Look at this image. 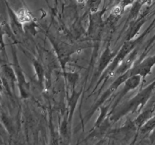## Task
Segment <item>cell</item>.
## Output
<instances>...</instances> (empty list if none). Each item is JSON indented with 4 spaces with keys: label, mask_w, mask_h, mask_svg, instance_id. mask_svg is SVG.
I'll list each match as a JSON object with an SVG mask.
<instances>
[{
    "label": "cell",
    "mask_w": 155,
    "mask_h": 145,
    "mask_svg": "<svg viewBox=\"0 0 155 145\" xmlns=\"http://www.w3.org/2000/svg\"><path fill=\"white\" fill-rule=\"evenodd\" d=\"M154 89L155 80L151 83V84H150L149 85L147 86L145 89L141 91V92H139L135 98H133L131 101H129L128 104H127L125 107H123L122 110H120L119 112H117L114 116H112V117L110 118V119H111V120H117L120 117L124 116V115H125L126 113H128V112L134 111V110H137L139 107H142V106L147 102V101L149 99L150 96H151V93H152Z\"/></svg>",
    "instance_id": "6da1fadb"
},
{
    "label": "cell",
    "mask_w": 155,
    "mask_h": 145,
    "mask_svg": "<svg viewBox=\"0 0 155 145\" xmlns=\"http://www.w3.org/2000/svg\"><path fill=\"white\" fill-rule=\"evenodd\" d=\"M155 128V116L150 118L140 128L141 133L142 134H146L151 131V130Z\"/></svg>",
    "instance_id": "8fae6325"
},
{
    "label": "cell",
    "mask_w": 155,
    "mask_h": 145,
    "mask_svg": "<svg viewBox=\"0 0 155 145\" xmlns=\"http://www.w3.org/2000/svg\"><path fill=\"white\" fill-rule=\"evenodd\" d=\"M136 2V0H121L120 2V7L123 9H124L126 7L130 5L134 4Z\"/></svg>",
    "instance_id": "5bb4252c"
},
{
    "label": "cell",
    "mask_w": 155,
    "mask_h": 145,
    "mask_svg": "<svg viewBox=\"0 0 155 145\" xmlns=\"http://www.w3.org/2000/svg\"><path fill=\"white\" fill-rule=\"evenodd\" d=\"M114 57V54L111 52L109 47H107L104 52L101 54V57L99 59V63H98V72L101 73L103 72L105 68H107L108 63L111 61L112 58Z\"/></svg>",
    "instance_id": "52a82bcc"
},
{
    "label": "cell",
    "mask_w": 155,
    "mask_h": 145,
    "mask_svg": "<svg viewBox=\"0 0 155 145\" xmlns=\"http://www.w3.org/2000/svg\"><path fill=\"white\" fill-rule=\"evenodd\" d=\"M136 57H137V51H131L130 54H128V57H126L122 63L118 66V67L115 69L114 75H121L125 72H128L129 69L132 66L133 62L136 60Z\"/></svg>",
    "instance_id": "8992f818"
},
{
    "label": "cell",
    "mask_w": 155,
    "mask_h": 145,
    "mask_svg": "<svg viewBox=\"0 0 155 145\" xmlns=\"http://www.w3.org/2000/svg\"><path fill=\"white\" fill-rule=\"evenodd\" d=\"M16 15L19 23L23 24H28V23L31 22L32 20H33V16H32L31 13L26 8L20 9L17 12Z\"/></svg>",
    "instance_id": "ba28073f"
},
{
    "label": "cell",
    "mask_w": 155,
    "mask_h": 145,
    "mask_svg": "<svg viewBox=\"0 0 155 145\" xmlns=\"http://www.w3.org/2000/svg\"><path fill=\"white\" fill-rule=\"evenodd\" d=\"M101 13L96 12L95 14L91 16L90 20V26H89V32L93 33L96 30L98 26L100 25V23L101 21Z\"/></svg>",
    "instance_id": "30bf717a"
},
{
    "label": "cell",
    "mask_w": 155,
    "mask_h": 145,
    "mask_svg": "<svg viewBox=\"0 0 155 145\" xmlns=\"http://www.w3.org/2000/svg\"><path fill=\"white\" fill-rule=\"evenodd\" d=\"M135 45H136V41L134 40L125 42L124 44V45L121 47L117 55L114 57V59L111 62L110 66H108L107 72L108 75H113V72H114L115 69L122 63V61L127 57V56L133 51V48L135 47Z\"/></svg>",
    "instance_id": "7a4b0ae2"
},
{
    "label": "cell",
    "mask_w": 155,
    "mask_h": 145,
    "mask_svg": "<svg viewBox=\"0 0 155 145\" xmlns=\"http://www.w3.org/2000/svg\"><path fill=\"white\" fill-rule=\"evenodd\" d=\"M142 76L139 74H133L130 75V76L127 78V79L125 81V84H124V88H123L122 91L120 92V94L118 96L117 100L115 102V104L114 105V108L119 104V101L128 93L130 91L133 90V89H136L138 86L140 85L141 82H142Z\"/></svg>",
    "instance_id": "3957f363"
},
{
    "label": "cell",
    "mask_w": 155,
    "mask_h": 145,
    "mask_svg": "<svg viewBox=\"0 0 155 145\" xmlns=\"http://www.w3.org/2000/svg\"><path fill=\"white\" fill-rule=\"evenodd\" d=\"M67 77H68V79L69 80L71 84L74 85L77 82V79H78L79 75H77V73H68L67 74Z\"/></svg>",
    "instance_id": "4fadbf2b"
},
{
    "label": "cell",
    "mask_w": 155,
    "mask_h": 145,
    "mask_svg": "<svg viewBox=\"0 0 155 145\" xmlns=\"http://www.w3.org/2000/svg\"><path fill=\"white\" fill-rule=\"evenodd\" d=\"M84 1L85 0H77V2L78 3H83V2H84Z\"/></svg>",
    "instance_id": "9a60e30c"
},
{
    "label": "cell",
    "mask_w": 155,
    "mask_h": 145,
    "mask_svg": "<svg viewBox=\"0 0 155 145\" xmlns=\"http://www.w3.org/2000/svg\"><path fill=\"white\" fill-rule=\"evenodd\" d=\"M155 65V54L153 56L144 59L138 66H135L130 72V75L133 74H139L143 77L151 73V69Z\"/></svg>",
    "instance_id": "277c9868"
},
{
    "label": "cell",
    "mask_w": 155,
    "mask_h": 145,
    "mask_svg": "<svg viewBox=\"0 0 155 145\" xmlns=\"http://www.w3.org/2000/svg\"><path fill=\"white\" fill-rule=\"evenodd\" d=\"M79 96H80V94H76L75 92H74V93H73V95H72V97H71V102H70V106H71V113H70L69 122H71V116H73V113H74V108H75V107H76V104H77V100H78Z\"/></svg>",
    "instance_id": "7c38bea8"
},
{
    "label": "cell",
    "mask_w": 155,
    "mask_h": 145,
    "mask_svg": "<svg viewBox=\"0 0 155 145\" xmlns=\"http://www.w3.org/2000/svg\"><path fill=\"white\" fill-rule=\"evenodd\" d=\"M130 76V72H129V71L128 72H125V73L120 75L119 77L115 80L113 84L109 87V89H107L104 94H103V95L101 97V98L98 100V101L96 103L95 107H94V110H95V109H96L98 107H99L102 103H104V101L107 99V98H108L110 95H112V93H113L114 92H115V91L119 88V86L127 79V78H128Z\"/></svg>",
    "instance_id": "5b68a950"
},
{
    "label": "cell",
    "mask_w": 155,
    "mask_h": 145,
    "mask_svg": "<svg viewBox=\"0 0 155 145\" xmlns=\"http://www.w3.org/2000/svg\"><path fill=\"white\" fill-rule=\"evenodd\" d=\"M151 114H152V110H146V111L141 113L134 120V124L136 126V128H140L151 117Z\"/></svg>",
    "instance_id": "9c48e42d"
}]
</instances>
